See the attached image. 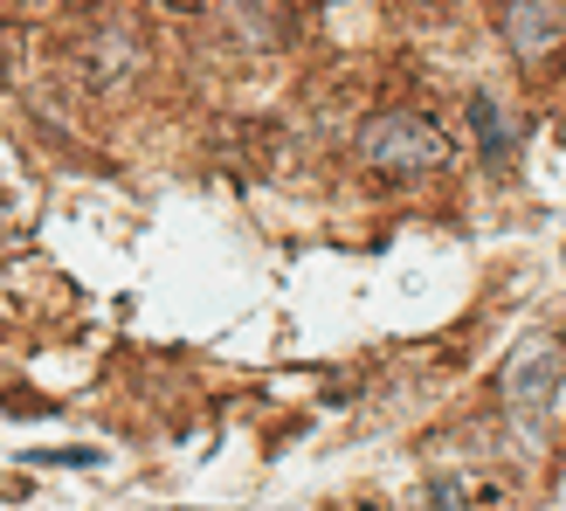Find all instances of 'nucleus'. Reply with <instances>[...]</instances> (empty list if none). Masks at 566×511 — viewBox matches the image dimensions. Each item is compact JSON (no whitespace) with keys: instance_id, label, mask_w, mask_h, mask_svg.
I'll use <instances>...</instances> for the list:
<instances>
[{"instance_id":"nucleus-2","label":"nucleus","mask_w":566,"mask_h":511,"mask_svg":"<svg viewBox=\"0 0 566 511\" xmlns=\"http://www.w3.org/2000/svg\"><path fill=\"white\" fill-rule=\"evenodd\" d=\"M559 380H566V346L546 338V332L525 338V346L504 359V374H497V387H504V401H512L518 421H546L553 401H559Z\"/></svg>"},{"instance_id":"nucleus-1","label":"nucleus","mask_w":566,"mask_h":511,"mask_svg":"<svg viewBox=\"0 0 566 511\" xmlns=\"http://www.w3.org/2000/svg\"><path fill=\"white\" fill-rule=\"evenodd\" d=\"M359 159L374 166V174H394V180H415V174H436L449 166V138L436 118H421V111H387L359 132Z\"/></svg>"},{"instance_id":"nucleus-4","label":"nucleus","mask_w":566,"mask_h":511,"mask_svg":"<svg viewBox=\"0 0 566 511\" xmlns=\"http://www.w3.org/2000/svg\"><path fill=\"white\" fill-rule=\"evenodd\" d=\"M470 125L484 132V146H491V159H504V153H512V138H504V118H497V104H491V91H476V97H470Z\"/></svg>"},{"instance_id":"nucleus-3","label":"nucleus","mask_w":566,"mask_h":511,"mask_svg":"<svg viewBox=\"0 0 566 511\" xmlns=\"http://www.w3.org/2000/svg\"><path fill=\"white\" fill-rule=\"evenodd\" d=\"M504 42L518 63H539L559 42V0H504Z\"/></svg>"},{"instance_id":"nucleus-5","label":"nucleus","mask_w":566,"mask_h":511,"mask_svg":"<svg viewBox=\"0 0 566 511\" xmlns=\"http://www.w3.org/2000/svg\"><path fill=\"white\" fill-rule=\"evenodd\" d=\"M174 8H201V0H174Z\"/></svg>"}]
</instances>
